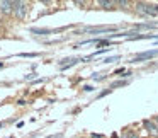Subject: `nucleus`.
<instances>
[{
  "label": "nucleus",
  "mask_w": 158,
  "mask_h": 138,
  "mask_svg": "<svg viewBox=\"0 0 158 138\" xmlns=\"http://www.w3.org/2000/svg\"><path fill=\"white\" fill-rule=\"evenodd\" d=\"M14 14L19 21H22L27 14V4L26 2H14Z\"/></svg>",
  "instance_id": "nucleus-1"
},
{
  "label": "nucleus",
  "mask_w": 158,
  "mask_h": 138,
  "mask_svg": "<svg viewBox=\"0 0 158 138\" xmlns=\"http://www.w3.org/2000/svg\"><path fill=\"white\" fill-rule=\"evenodd\" d=\"M138 11L146 15H155L158 12V5L156 4H138Z\"/></svg>",
  "instance_id": "nucleus-2"
},
{
  "label": "nucleus",
  "mask_w": 158,
  "mask_h": 138,
  "mask_svg": "<svg viewBox=\"0 0 158 138\" xmlns=\"http://www.w3.org/2000/svg\"><path fill=\"white\" fill-rule=\"evenodd\" d=\"M158 55V50H151V51H144V53H139V55L134 56L133 62H143V60H148V58H153V56Z\"/></svg>",
  "instance_id": "nucleus-3"
},
{
  "label": "nucleus",
  "mask_w": 158,
  "mask_h": 138,
  "mask_svg": "<svg viewBox=\"0 0 158 138\" xmlns=\"http://www.w3.org/2000/svg\"><path fill=\"white\" fill-rule=\"evenodd\" d=\"M0 11L4 14H10L14 11V2H7V0H2L0 2Z\"/></svg>",
  "instance_id": "nucleus-4"
},
{
  "label": "nucleus",
  "mask_w": 158,
  "mask_h": 138,
  "mask_svg": "<svg viewBox=\"0 0 158 138\" xmlns=\"http://www.w3.org/2000/svg\"><path fill=\"white\" fill-rule=\"evenodd\" d=\"M143 124H144V128H146L150 133H153V135H158V126L153 123V121H150V119H144L143 121Z\"/></svg>",
  "instance_id": "nucleus-5"
},
{
  "label": "nucleus",
  "mask_w": 158,
  "mask_h": 138,
  "mask_svg": "<svg viewBox=\"0 0 158 138\" xmlns=\"http://www.w3.org/2000/svg\"><path fill=\"white\" fill-rule=\"evenodd\" d=\"M121 85H126V80H119V82H114L110 85V89H116V87H121Z\"/></svg>",
  "instance_id": "nucleus-6"
},
{
  "label": "nucleus",
  "mask_w": 158,
  "mask_h": 138,
  "mask_svg": "<svg viewBox=\"0 0 158 138\" xmlns=\"http://www.w3.org/2000/svg\"><path fill=\"white\" fill-rule=\"evenodd\" d=\"M123 138H139V136H138V135L136 133H134V131H127V133L126 135H124V136Z\"/></svg>",
  "instance_id": "nucleus-7"
},
{
  "label": "nucleus",
  "mask_w": 158,
  "mask_h": 138,
  "mask_svg": "<svg viewBox=\"0 0 158 138\" xmlns=\"http://www.w3.org/2000/svg\"><path fill=\"white\" fill-rule=\"evenodd\" d=\"M99 5H102V7L109 9L110 5H112V2H106V0H100V2H99Z\"/></svg>",
  "instance_id": "nucleus-8"
},
{
  "label": "nucleus",
  "mask_w": 158,
  "mask_h": 138,
  "mask_svg": "<svg viewBox=\"0 0 158 138\" xmlns=\"http://www.w3.org/2000/svg\"><path fill=\"white\" fill-rule=\"evenodd\" d=\"M19 56H29V58H32V56H38V53H21Z\"/></svg>",
  "instance_id": "nucleus-9"
},
{
  "label": "nucleus",
  "mask_w": 158,
  "mask_h": 138,
  "mask_svg": "<svg viewBox=\"0 0 158 138\" xmlns=\"http://www.w3.org/2000/svg\"><path fill=\"white\" fill-rule=\"evenodd\" d=\"M116 60H119V56H112V58H106L104 62H106V63H110V62H116Z\"/></svg>",
  "instance_id": "nucleus-10"
},
{
  "label": "nucleus",
  "mask_w": 158,
  "mask_h": 138,
  "mask_svg": "<svg viewBox=\"0 0 158 138\" xmlns=\"http://www.w3.org/2000/svg\"><path fill=\"white\" fill-rule=\"evenodd\" d=\"M83 90H85V92H90V90H92V87H90V85H85V87H83Z\"/></svg>",
  "instance_id": "nucleus-11"
},
{
  "label": "nucleus",
  "mask_w": 158,
  "mask_h": 138,
  "mask_svg": "<svg viewBox=\"0 0 158 138\" xmlns=\"http://www.w3.org/2000/svg\"><path fill=\"white\" fill-rule=\"evenodd\" d=\"M61 135H51V136H48V138H60Z\"/></svg>",
  "instance_id": "nucleus-12"
},
{
  "label": "nucleus",
  "mask_w": 158,
  "mask_h": 138,
  "mask_svg": "<svg viewBox=\"0 0 158 138\" xmlns=\"http://www.w3.org/2000/svg\"><path fill=\"white\" fill-rule=\"evenodd\" d=\"M155 123H156V126H158V116H156V118H155Z\"/></svg>",
  "instance_id": "nucleus-13"
}]
</instances>
